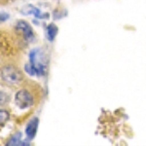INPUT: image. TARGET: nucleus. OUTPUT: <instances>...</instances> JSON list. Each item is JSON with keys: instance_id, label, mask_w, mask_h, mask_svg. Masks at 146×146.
<instances>
[{"instance_id": "f257e3e1", "label": "nucleus", "mask_w": 146, "mask_h": 146, "mask_svg": "<svg viewBox=\"0 0 146 146\" xmlns=\"http://www.w3.org/2000/svg\"><path fill=\"white\" fill-rule=\"evenodd\" d=\"M48 67V58L40 48H34L28 54V62L25 63V70L30 76L40 77L46 74Z\"/></svg>"}, {"instance_id": "f03ea898", "label": "nucleus", "mask_w": 146, "mask_h": 146, "mask_svg": "<svg viewBox=\"0 0 146 146\" xmlns=\"http://www.w3.org/2000/svg\"><path fill=\"white\" fill-rule=\"evenodd\" d=\"M2 80L10 85L19 84L23 80V73L13 64H6L1 70Z\"/></svg>"}, {"instance_id": "7ed1b4c3", "label": "nucleus", "mask_w": 146, "mask_h": 146, "mask_svg": "<svg viewBox=\"0 0 146 146\" xmlns=\"http://www.w3.org/2000/svg\"><path fill=\"white\" fill-rule=\"evenodd\" d=\"M15 103L20 109L22 110L27 109V108L33 106L34 104L33 96H32V95L27 90L22 89V90L18 91L17 94H16Z\"/></svg>"}, {"instance_id": "20e7f679", "label": "nucleus", "mask_w": 146, "mask_h": 146, "mask_svg": "<svg viewBox=\"0 0 146 146\" xmlns=\"http://www.w3.org/2000/svg\"><path fill=\"white\" fill-rule=\"evenodd\" d=\"M16 28H17L18 31L22 32L23 35V38L27 41H31L34 37V33L33 30H32V27H30V25L25 21H19V22L16 23Z\"/></svg>"}, {"instance_id": "39448f33", "label": "nucleus", "mask_w": 146, "mask_h": 146, "mask_svg": "<svg viewBox=\"0 0 146 146\" xmlns=\"http://www.w3.org/2000/svg\"><path fill=\"white\" fill-rule=\"evenodd\" d=\"M38 123H39V120L37 117L32 118L27 123V128H25V135H27V138H28L29 140L33 139V138L35 137V135H36V131H37V128H38Z\"/></svg>"}, {"instance_id": "423d86ee", "label": "nucleus", "mask_w": 146, "mask_h": 146, "mask_svg": "<svg viewBox=\"0 0 146 146\" xmlns=\"http://www.w3.org/2000/svg\"><path fill=\"white\" fill-rule=\"evenodd\" d=\"M21 13L23 15H33L35 18L37 19H49V14H42L41 11L39 10L37 7L33 5H27L25 8H23V10H21Z\"/></svg>"}, {"instance_id": "0eeeda50", "label": "nucleus", "mask_w": 146, "mask_h": 146, "mask_svg": "<svg viewBox=\"0 0 146 146\" xmlns=\"http://www.w3.org/2000/svg\"><path fill=\"white\" fill-rule=\"evenodd\" d=\"M58 28L55 23H50V25L47 27L46 31H45V36L47 40H48L49 42H53L56 38V34H58Z\"/></svg>"}, {"instance_id": "6e6552de", "label": "nucleus", "mask_w": 146, "mask_h": 146, "mask_svg": "<svg viewBox=\"0 0 146 146\" xmlns=\"http://www.w3.org/2000/svg\"><path fill=\"white\" fill-rule=\"evenodd\" d=\"M6 145H23L22 143V133H17L7 141Z\"/></svg>"}, {"instance_id": "1a4fd4ad", "label": "nucleus", "mask_w": 146, "mask_h": 146, "mask_svg": "<svg viewBox=\"0 0 146 146\" xmlns=\"http://www.w3.org/2000/svg\"><path fill=\"white\" fill-rule=\"evenodd\" d=\"M9 119V113L6 110H1V126L5 124V122Z\"/></svg>"}]
</instances>
